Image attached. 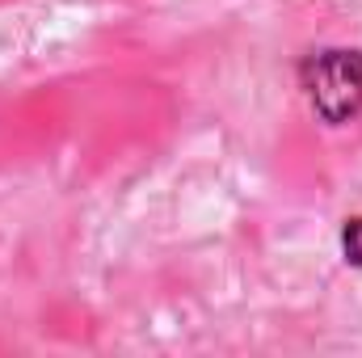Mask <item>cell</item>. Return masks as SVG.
Wrapping results in <instances>:
<instances>
[{
  "instance_id": "obj_2",
  "label": "cell",
  "mask_w": 362,
  "mask_h": 358,
  "mask_svg": "<svg viewBox=\"0 0 362 358\" xmlns=\"http://www.w3.org/2000/svg\"><path fill=\"white\" fill-rule=\"evenodd\" d=\"M341 258L362 270V215H350L341 224Z\"/></svg>"
},
{
  "instance_id": "obj_1",
  "label": "cell",
  "mask_w": 362,
  "mask_h": 358,
  "mask_svg": "<svg viewBox=\"0 0 362 358\" xmlns=\"http://www.w3.org/2000/svg\"><path fill=\"white\" fill-rule=\"evenodd\" d=\"M303 93L325 127H346L362 114V51L325 47L303 59Z\"/></svg>"
}]
</instances>
